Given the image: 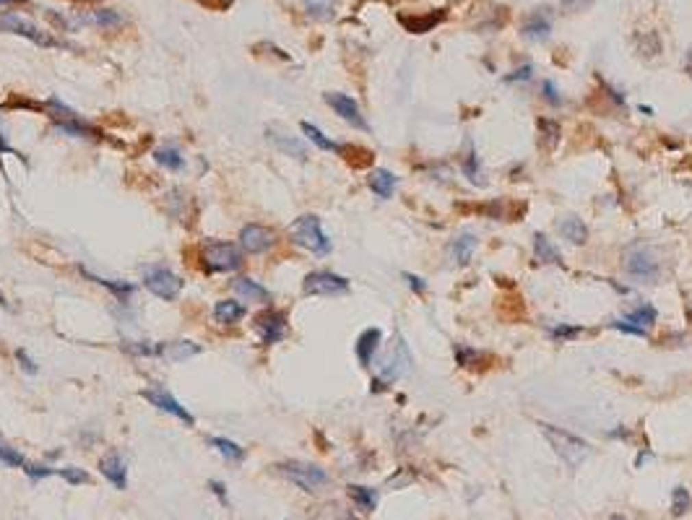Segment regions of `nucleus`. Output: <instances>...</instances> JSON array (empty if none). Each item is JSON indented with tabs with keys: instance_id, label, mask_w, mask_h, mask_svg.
I'll return each mask as SVG.
<instances>
[{
	"instance_id": "obj_1",
	"label": "nucleus",
	"mask_w": 692,
	"mask_h": 520,
	"mask_svg": "<svg viewBox=\"0 0 692 520\" xmlns=\"http://www.w3.org/2000/svg\"><path fill=\"white\" fill-rule=\"evenodd\" d=\"M622 268L638 284H656L661 278V255L651 242H632L622 252Z\"/></svg>"
},
{
	"instance_id": "obj_2",
	"label": "nucleus",
	"mask_w": 692,
	"mask_h": 520,
	"mask_svg": "<svg viewBox=\"0 0 692 520\" xmlns=\"http://www.w3.org/2000/svg\"><path fill=\"white\" fill-rule=\"evenodd\" d=\"M536 427L541 429V434L547 437V442L552 445V450L557 453V458H560L567 468H580L588 460L591 445H588L583 437H578V434L557 427V424H549V421H539Z\"/></svg>"
},
{
	"instance_id": "obj_3",
	"label": "nucleus",
	"mask_w": 692,
	"mask_h": 520,
	"mask_svg": "<svg viewBox=\"0 0 692 520\" xmlns=\"http://www.w3.org/2000/svg\"><path fill=\"white\" fill-rule=\"evenodd\" d=\"M289 234H292V242H297L300 247L310 250L315 255H328L331 252V237L323 232V224L315 213H305L300 219L292 221L289 226Z\"/></svg>"
},
{
	"instance_id": "obj_4",
	"label": "nucleus",
	"mask_w": 692,
	"mask_h": 520,
	"mask_svg": "<svg viewBox=\"0 0 692 520\" xmlns=\"http://www.w3.org/2000/svg\"><path fill=\"white\" fill-rule=\"evenodd\" d=\"M276 471L292 484H297L302 492H320L331 481L326 468L315 466V463H305V460H284V463L276 466Z\"/></svg>"
},
{
	"instance_id": "obj_5",
	"label": "nucleus",
	"mask_w": 692,
	"mask_h": 520,
	"mask_svg": "<svg viewBox=\"0 0 692 520\" xmlns=\"http://www.w3.org/2000/svg\"><path fill=\"white\" fill-rule=\"evenodd\" d=\"M201 252H203V265L216 273H232L245 263L242 250L235 242H224V239H211L203 245Z\"/></svg>"
},
{
	"instance_id": "obj_6",
	"label": "nucleus",
	"mask_w": 692,
	"mask_h": 520,
	"mask_svg": "<svg viewBox=\"0 0 692 520\" xmlns=\"http://www.w3.org/2000/svg\"><path fill=\"white\" fill-rule=\"evenodd\" d=\"M144 286L154 294V297L164 299V302H172V299L180 297L185 281L177 273H172L170 268H164V265H146Z\"/></svg>"
},
{
	"instance_id": "obj_7",
	"label": "nucleus",
	"mask_w": 692,
	"mask_h": 520,
	"mask_svg": "<svg viewBox=\"0 0 692 520\" xmlns=\"http://www.w3.org/2000/svg\"><path fill=\"white\" fill-rule=\"evenodd\" d=\"M302 291L307 297H339V294L349 291V278L333 271H313L305 276Z\"/></svg>"
},
{
	"instance_id": "obj_8",
	"label": "nucleus",
	"mask_w": 692,
	"mask_h": 520,
	"mask_svg": "<svg viewBox=\"0 0 692 520\" xmlns=\"http://www.w3.org/2000/svg\"><path fill=\"white\" fill-rule=\"evenodd\" d=\"M0 29L8 31V34H18V37L29 39V42H34V44H40V47H55V44H57L47 31H42L40 26L31 24L29 18L18 16V13H5V16H0Z\"/></svg>"
},
{
	"instance_id": "obj_9",
	"label": "nucleus",
	"mask_w": 692,
	"mask_h": 520,
	"mask_svg": "<svg viewBox=\"0 0 692 520\" xmlns=\"http://www.w3.org/2000/svg\"><path fill=\"white\" fill-rule=\"evenodd\" d=\"M409 369H411L409 346L404 343V338L396 336V343H393V349L388 351V356H385V362H383V369H380V380H383L385 385H391V382L401 380L404 375H409Z\"/></svg>"
},
{
	"instance_id": "obj_10",
	"label": "nucleus",
	"mask_w": 692,
	"mask_h": 520,
	"mask_svg": "<svg viewBox=\"0 0 692 520\" xmlns=\"http://www.w3.org/2000/svg\"><path fill=\"white\" fill-rule=\"evenodd\" d=\"M255 328L261 333L263 346H271L284 341L289 333V320L281 310H263L261 315H255Z\"/></svg>"
},
{
	"instance_id": "obj_11",
	"label": "nucleus",
	"mask_w": 692,
	"mask_h": 520,
	"mask_svg": "<svg viewBox=\"0 0 692 520\" xmlns=\"http://www.w3.org/2000/svg\"><path fill=\"white\" fill-rule=\"evenodd\" d=\"M146 401L151 403V406H157L159 411H164V414H170V416H175V419H180L183 424H188V427H196V416L190 414L188 408H185L183 403L177 401L175 395H172L170 390H164V388H146L144 393Z\"/></svg>"
},
{
	"instance_id": "obj_12",
	"label": "nucleus",
	"mask_w": 692,
	"mask_h": 520,
	"mask_svg": "<svg viewBox=\"0 0 692 520\" xmlns=\"http://www.w3.org/2000/svg\"><path fill=\"white\" fill-rule=\"evenodd\" d=\"M326 104L336 112V115L344 120V122H349L352 128H359V130H370L367 125L365 115H362V109H359V104L354 102L349 94H339V91H328L326 96Z\"/></svg>"
},
{
	"instance_id": "obj_13",
	"label": "nucleus",
	"mask_w": 692,
	"mask_h": 520,
	"mask_svg": "<svg viewBox=\"0 0 692 520\" xmlns=\"http://www.w3.org/2000/svg\"><path fill=\"white\" fill-rule=\"evenodd\" d=\"M276 245V232L263 224H248L240 229V247L248 255H261Z\"/></svg>"
},
{
	"instance_id": "obj_14",
	"label": "nucleus",
	"mask_w": 692,
	"mask_h": 520,
	"mask_svg": "<svg viewBox=\"0 0 692 520\" xmlns=\"http://www.w3.org/2000/svg\"><path fill=\"white\" fill-rule=\"evenodd\" d=\"M552 31V13H547L544 8H536L526 16V21L521 26V34L526 39H534V42H544Z\"/></svg>"
},
{
	"instance_id": "obj_15",
	"label": "nucleus",
	"mask_w": 692,
	"mask_h": 520,
	"mask_svg": "<svg viewBox=\"0 0 692 520\" xmlns=\"http://www.w3.org/2000/svg\"><path fill=\"white\" fill-rule=\"evenodd\" d=\"M445 16H448L445 8H435L432 13H424V16H398V24L411 34H427L443 21Z\"/></svg>"
},
{
	"instance_id": "obj_16",
	"label": "nucleus",
	"mask_w": 692,
	"mask_h": 520,
	"mask_svg": "<svg viewBox=\"0 0 692 520\" xmlns=\"http://www.w3.org/2000/svg\"><path fill=\"white\" fill-rule=\"evenodd\" d=\"M461 169H463V177H466L471 185H476V187L487 185L482 159H479V151H476L474 141H466V151H463V156H461Z\"/></svg>"
},
{
	"instance_id": "obj_17",
	"label": "nucleus",
	"mask_w": 692,
	"mask_h": 520,
	"mask_svg": "<svg viewBox=\"0 0 692 520\" xmlns=\"http://www.w3.org/2000/svg\"><path fill=\"white\" fill-rule=\"evenodd\" d=\"M380 341H383V330L380 328H367V330H362V336L357 338L354 351H357V359H359L362 367L372 364V359H375V354L380 349Z\"/></svg>"
},
{
	"instance_id": "obj_18",
	"label": "nucleus",
	"mask_w": 692,
	"mask_h": 520,
	"mask_svg": "<svg viewBox=\"0 0 692 520\" xmlns=\"http://www.w3.org/2000/svg\"><path fill=\"white\" fill-rule=\"evenodd\" d=\"M99 471L115 489H125L128 486V468L123 463V458L118 453H110L99 460Z\"/></svg>"
},
{
	"instance_id": "obj_19",
	"label": "nucleus",
	"mask_w": 692,
	"mask_h": 520,
	"mask_svg": "<svg viewBox=\"0 0 692 520\" xmlns=\"http://www.w3.org/2000/svg\"><path fill=\"white\" fill-rule=\"evenodd\" d=\"M557 229H560V234L567 239V242H573V245H578V247L588 242L586 221L580 219V216H575V213H570V216H562V219L557 221Z\"/></svg>"
},
{
	"instance_id": "obj_20",
	"label": "nucleus",
	"mask_w": 692,
	"mask_h": 520,
	"mask_svg": "<svg viewBox=\"0 0 692 520\" xmlns=\"http://www.w3.org/2000/svg\"><path fill=\"white\" fill-rule=\"evenodd\" d=\"M232 289H235L240 297L248 299V302H263V304H268V302L274 299V294H271L266 286H261L255 278H248V276L235 278V281H232Z\"/></svg>"
},
{
	"instance_id": "obj_21",
	"label": "nucleus",
	"mask_w": 692,
	"mask_h": 520,
	"mask_svg": "<svg viewBox=\"0 0 692 520\" xmlns=\"http://www.w3.org/2000/svg\"><path fill=\"white\" fill-rule=\"evenodd\" d=\"M367 185H370V190L378 195V198L388 200V198L396 193L398 177L393 174L391 169H372V172H370V177H367Z\"/></svg>"
},
{
	"instance_id": "obj_22",
	"label": "nucleus",
	"mask_w": 692,
	"mask_h": 520,
	"mask_svg": "<svg viewBox=\"0 0 692 520\" xmlns=\"http://www.w3.org/2000/svg\"><path fill=\"white\" fill-rule=\"evenodd\" d=\"M245 304H240L237 299H219L214 304V320L222 325H237L240 320H245Z\"/></svg>"
},
{
	"instance_id": "obj_23",
	"label": "nucleus",
	"mask_w": 692,
	"mask_h": 520,
	"mask_svg": "<svg viewBox=\"0 0 692 520\" xmlns=\"http://www.w3.org/2000/svg\"><path fill=\"white\" fill-rule=\"evenodd\" d=\"M534 258L544 265H565L562 263V252L552 245V239L544 237L541 232L534 234Z\"/></svg>"
},
{
	"instance_id": "obj_24",
	"label": "nucleus",
	"mask_w": 692,
	"mask_h": 520,
	"mask_svg": "<svg viewBox=\"0 0 692 520\" xmlns=\"http://www.w3.org/2000/svg\"><path fill=\"white\" fill-rule=\"evenodd\" d=\"M476 245H479V239H476L471 232L458 234L456 239L450 242V255H453V260H456L458 265H466V263L474 258V250H476Z\"/></svg>"
},
{
	"instance_id": "obj_25",
	"label": "nucleus",
	"mask_w": 692,
	"mask_h": 520,
	"mask_svg": "<svg viewBox=\"0 0 692 520\" xmlns=\"http://www.w3.org/2000/svg\"><path fill=\"white\" fill-rule=\"evenodd\" d=\"M198 351H201V346H196L193 341H172V343H162V346H157V354L167 356V359H172V362H183V359H188V356H196Z\"/></svg>"
},
{
	"instance_id": "obj_26",
	"label": "nucleus",
	"mask_w": 692,
	"mask_h": 520,
	"mask_svg": "<svg viewBox=\"0 0 692 520\" xmlns=\"http://www.w3.org/2000/svg\"><path fill=\"white\" fill-rule=\"evenodd\" d=\"M268 138L276 143L279 151L294 156V159H307V146L300 141V138H289L284 133H276V130H268Z\"/></svg>"
},
{
	"instance_id": "obj_27",
	"label": "nucleus",
	"mask_w": 692,
	"mask_h": 520,
	"mask_svg": "<svg viewBox=\"0 0 692 520\" xmlns=\"http://www.w3.org/2000/svg\"><path fill=\"white\" fill-rule=\"evenodd\" d=\"M562 138V128L557 120H552V117H541L539 120V141H541V148H547L552 151Z\"/></svg>"
},
{
	"instance_id": "obj_28",
	"label": "nucleus",
	"mask_w": 692,
	"mask_h": 520,
	"mask_svg": "<svg viewBox=\"0 0 692 520\" xmlns=\"http://www.w3.org/2000/svg\"><path fill=\"white\" fill-rule=\"evenodd\" d=\"M339 156H344L352 167H370L372 164V159L375 154L370 151V148H362V146H349V143H339Z\"/></svg>"
},
{
	"instance_id": "obj_29",
	"label": "nucleus",
	"mask_w": 692,
	"mask_h": 520,
	"mask_svg": "<svg viewBox=\"0 0 692 520\" xmlns=\"http://www.w3.org/2000/svg\"><path fill=\"white\" fill-rule=\"evenodd\" d=\"M349 497H352L354 505L359 507L362 512H372V510L378 507V489L359 486V484H349Z\"/></svg>"
},
{
	"instance_id": "obj_30",
	"label": "nucleus",
	"mask_w": 692,
	"mask_h": 520,
	"mask_svg": "<svg viewBox=\"0 0 692 520\" xmlns=\"http://www.w3.org/2000/svg\"><path fill=\"white\" fill-rule=\"evenodd\" d=\"M154 159H157V164H162L164 169H172V172H180L185 164L180 148H175V146H159L154 151Z\"/></svg>"
},
{
	"instance_id": "obj_31",
	"label": "nucleus",
	"mask_w": 692,
	"mask_h": 520,
	"mask_svg": "<svg viewBox=\"0 0 692 520\" xmlns=\"http://www.w3.org/2000/svg\"><path fill=\"white\" fill-rule=\"evenodd\" d=\"M209 445L216 450L219 455H224L227 460H232V463H240L242 458H245V447H240L237 442L227 440V437H211Z\"/></svg>"
},
{
	"instance_id": "obj_32",
	"label": "nucleus",
	"mask_w": 692,
	"mask_h": 520,
	"mask_svg": "<svg viewBox=\"0 0 692 520\" xmlns=\"http://www.w3.org/2000/svg\"><path fill=\"white\" fill-rule=\"evenodd\" d=\"M625 320L632 325H638V328H648V325H653L658 320V310H656L653 304H640V307L627 312Z\"/></svg>"
},
{
	"instance_id": "obj_33",
	"label": "nucleus",
	"mask_w": 692,
	"mask_h": 520,
	"mask_svg": "<svg viewBox=\"0 0 692 520\" xmlns=\"http://www.w3.org/2000/svg\"><path fill=\"white\" fill-rule=\"evenodd\" d=\"M300 128H302V133H305V135H307V138H310V141H313L315 146L320 148V151H339V143L331 141V138H328L323 130L315 128L313 122H302Z\"/></svg>"
},
{
	"instance_id": "obj_34",
	"label": "nucleus",
	"mask_w": 692,
	"mask_h": 520,
	"mask_svg": "<svg viewBox=\"0 0 692 520\" xmlns=\"http://www.w3.org/2000/svg\"><path fill=\"white\" fill-rule=\"evenodd\" d=\"M86 24H94V26H102V29H115V26L123 24V16L118 11H112V8H102V11H94L89 18H84Z\"/></svg>"
},
{
	"instance_id": "obj_35",
	"label": "nucleus",
	"mask_w": 692,
	"mask_h": 520,
	"mask_svg": "<svg viewBox=\"0 0 692 520\" xmlns=\"http://www.w3.org/2000/svg\"><path fill=\"white\" fill-rule=\"evenodd\" d=\"M305 11L315 21H328L333 16V0H305Z\"/></svg>"
},
{
	"instance_id": "obj_36",
	"label": "nucleus",
	"mask_w": 692,
	"mask_h": 520,
	"mask_svg": "<svg viewBox=\"0 0 692 520\" xmlns=\"http://www.w3.org/2000/svg\"><path fill=\"white\" fill-rule=\"evenodd\" d=\"M0 463H5V466H11V468H24V466H27V458L18 453L14 445H8L3 434H0Z\"/></svg>"
},
{
	"instance_id": "obj_37",
	"label": "nucleus",
	"mask_w": 692,
	"mask_h": 520,
	"mask_svg": "<svg viewBox=\"0 0 692 520\" xmlns=\"http://www.w3.org/2000/svg\"><path fill=\"white\" fill-rule=\"evenodd\" d=\"M86 278H92L94 284H99V286H105V289H110L112 294H118V297H128V294H133V284H125V281H112V278H102V276H92L89 271H81Z\"/></svg>"
},
{
	"instance_id": "obj_38",
	"label": "nucleus",
	"mask_w": 692,
	"mask_h": 520,
	"mask_svg": "<svg viewBox=\"0 0 692 520\" xmlns=\"http://www.w3.org/2000/svg\"><path fill=\"white\" fill-rule=\"evenodd\" d=\"M484 359V354L479 349H471L466 343H458L456 346V364L458 367H474Z\"/></svg>"
},
{
	"instance_id": "obj_39",
	"label": "nucleus",
	"mask_w": 692,
	"mask_h": 520,
	"mask_svg": "<svg viewBox=\"0 0 692 520\" xmlns=\"http://www.w3.org/2000/svg\"><path fill=\"white\" fill-rule=\"evenodd\" d=\"M692 507V497L690 492L684 489V486H677L674 492H671V515H684L687 510Z\"/></svg>"
},
{
	"instance_id": "obj_40",
	"label": "nucleus",
	"mask_w": 692,
	"mask_h": 520,
	"mask_svg": "<svg viewBox=\"0 0 692 520\" xmlns=\"http://www.w3.org/2000/svg\"><path fill=\"white\" fill-rule=\"evenodd\" d=\"M580 333H583V328L570 323H557L549 328V338H554V341H570V338L580 336Z\"/></svg>"
},
{
	"instance_id": "obj_41",
	"label": "nucleus",
	"mask_w": 692,
	"mask_h": 520,
	"mask_svg": "<svg viewBox=\"0 0 692 520\" xmlns=\"http://www.w3.org/2000/svg\"><path fill=\"white\" fill-rule=\"evenodd\" d=\"M609 328L619 330V333H625V336H635V338L648 336V333H645V328H638V325L627 323V320H614V323H609Z\"/></svg>"
},
{
	"instance_id": "obj_42",
	"label": "nucleus",
	"mask_w": 692,
	"mask_h": 520,
	"mask_svg": "<svg viewBox=\"0 0 692 520\" xmlns=\"http://www.w3.org/2000/svg\"><path fill=\"white\" fill-rule=\"evenodd\" d=\"M57 473H60L68 484H89V473H86V471H81V468L68 466V468H60Z\"/></svg>"
},
{
	"instance_id": "obj_43",
	"label": "nucleus",
	"mask_w": 692,
	"mask_h": 520,
	"mask_svg": "<svg viewBox=\"0 0 692 520\" xmlns=\"http://www.w3.org/2000/svg\"><path fill=\"white\" fill-rule=\"evenodd\" d=\"M531 73H534V65L526 63V65H521V68H515L513 73H508V76L502 78V81H505V83H518V81H528V78H531Z\"/></svg>"
},
{
	"instance_id": "obj_44",
	"label": "nucleus",
	"mask_w": 692,
	"mask_h": 520,
	"mask_svg": "<svg viewBox=\"0 0 692 520\" xmlns=\"http://www.w3.org/2000/svg\"><path fill=\"white\" fill-rule=\"evenodd\" d=\"M123 349L131 351V354H138V356H151V354H157V346H149V343H141V341H125Z\"/></svg>"
},
{
	"instance_id": "obj_45",
	"label": "nucleus",
	"mask_w": 692,
	"mask_h": 520,
	"mask_svg": "<svg viewBox=\"0 0 692 520\" xmlns=\"http://www.w3.org/2000/svg\"><path fill=\"white\" fill-rule=\"evenodd\" d=\"M541 91H544V99H547L552 107H562L560 89L554 86V81H544V83H541Z\"/></svg>"
},
{
	"instance_id": "obj_46",
	"label": "nucleus",
	"mask_w": 692,
	"mask_h": 520,
	"mask_svg": "<svg viewBox=\"0 0 692 520\" xmlns=\"http://www.w3.org/2000/svg\"><path fill=\"white\" fill-rule=\"evenodd\" d=\"M24 473H27L29 479H47V476H53L55 471L53 468H47V466H34V463H27V466L21 468Z\"/></svg>"
},
{
	"instance_id": "obj_47",
	"label": "nucleus",
	"mask_w": 692,
	"mask_h": 520,
	"mask_svg": "<svg viewBox=\"0 0 692 520\" xmlns=\"http://www.w3.org/2000/svg\"><path fill=\"white\" fill-rule=\"evenodd\" d=\"M16 359H18L21 369H24L27 375H37V364H34V359H31L24 349H16Z\"/></svg>"
},
{
	"instance_id": "obj_48",
	"label": "nucleus",
	"mask_w": 692,
	"mask_h": 520,
	"mask_svg": "<svg viewBox=\"0 0 692 520\" xmlns=\"http://www.w3.org/2000/svg\"><path fill=\"white\" fill-rule=\"evenodd\" d=\"M404 278H406V284L411 286V291H414V294H424V291H427V281H424V278H419L417 273H404Z\"/></svg>"
},
{
	"instance_id": "obj_49",
	"label": "nucleus",
	"mask_w": 692,
	"mask_h": 520,
	"mask_svg": "<svg viewBox=\"0 0 692 520\" xmlns=\"http://www.w3.org/2000/svg\"><path fill=\"white\" fill-rule=\"evenodd\" d=\"M209 486H211V492H214V494H216V497H219V502H222V505H227V502H229V499H227V486H224L222 481L211 479V481H209Z\"/></svg>"
},
{
	"instance_id": "obj_50",
	"label": "nucleus",
	"mask_w": 692,
	"mask_h": 520,
	"mask_svg": "<svg viewBox=\"0 0 692 520\" xmlns=\"http://www.w3.org/2000/svg\"><path fill=\"white\" fill-rule=\"evenodd\" d=\"M601 83H604V81H601ZM604 91H606V99H612L617 107H622V104H625V96H622L619 91H614L612 86H606V83H604Z\"/></svg>"
},
{
	"instance_id": "obj_51",
	"label": "nucleus",
	"mask_w": 692,
	"mask_h": 520,
	"mask_svg": "<svg viewBox=\"0 0 692 520\" xmlns=\"http://www.w3.org/2000/svg\"><path fill=\"white\" fill-rule=\"evenodd\" d=\"M16 3H24V0H0V8H8V5H16Z\"/></svg>"
},
{
	"instance_id": "obj_52",
	"label": "nucleus",
	"mask_w": 692,
	"mask_h": 520,
	"mask_svg": "<svg viewBox=\"0 0 692 520\" xmlns=\"http://www.w3.org/2000/svg\"><path fill=\"white\" fill-rule=\"evenodd\" d=\"M638 109L643 112V115H653V107H648V104H640Z\"/></svg>"
},
{
	"instance_id": "obj_53",
	"label": "nucleus",
	"mask_w": 692,
	"mask_h": 520,
	"mask_svg": "<svg viewBox=\"0 0 692 520\" xmlns=\"http://www.w3.org/2000/svg\"><path fill=\"white\" fill-rule=\"evenodd\" d=\"M0 307H8V299H5V294L0 291Z\"/></svg>"
},
{
	"instance_id": "obj_54",
	"label": "nucleus",
	"mask_w": 692,
	"mask_h": 520,
	"mask_svg": "<svg viewBox=\"0 0 692 520\" xmlns=\"http://www.w3.org/2000/svg\"><path fill=\"white\" fill-rule=\"evenodd\" d=\"M687 73H692V50H690V55H687Z\"/></svg>"
},
{
	"instance_id": "obj_55",
	"label": "nucleus",
	"mask_w": 692,
	"mask_h": 520,
	"mask_svg": "<svg viewBox=\"0 0 692 520\" xmlns=\"http://www.w3.org/2000/svg\"><path fill=\"white\" fill-rule=\"evenodd\" d=\"M609 520H627V518H625V515H612Z\"/></svg>"
}]
</instances>
